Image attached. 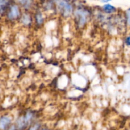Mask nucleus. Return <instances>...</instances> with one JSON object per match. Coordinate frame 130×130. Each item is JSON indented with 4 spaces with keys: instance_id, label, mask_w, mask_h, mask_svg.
Listing matches in <instances>:
<instances>
[{
    "instance_id": "obj_15",
    "label": "nucleus",
    "mask_w": 130,
    "mask_h": 130,
    "mask_svg": "<svg viewBox=\"0 0 130 130\" xmlns=\"http://www.w3.org/2000/svg\"><path fill=\"white\" fill-rule=\"evenodd\" d=\"M39 130H50L49 128H48V127H45V126H41V127L40 128Z\"/></svg>"
},
{
    "instance_id": "obj_7",
    "label": "nucleus",
    "mask_w": 130,
    "mask_h": 130,
    "mask_svg": "<svg viewBox=\"0 0 130 130\" xmlns=\"http://www.w3.org/2000/svg\"><path fill=\"white\" fill-rule=\"evenodd\" d=\"M19 19L21 24L24 26H31L32 22V16L28 12H25L24 13H22Z\"/></svg>"
},
{
    "instance_id": "obj_11",
    "label": "nucleus",
    "mask_w": 130,
    "mask_h": 130,
    "mask_svg": "<svg viewBox=\"0 0 130 130\" xmlns=\"http://www.w3.org/2000/svg\"><path fill=\"white\" fill-rule=\"evenodd\" d=\"M41 126H41L40 122H34V123H32V124L29 126L27 130H39Z\"/></svg>"
},
{
    "instance_id": "obj_2",
    "label": "nucleus",
    "mask_w": 130,
    "mask_h": 130,
    "mask_svg": "<svg viewBox=\"0 0 130 130\" xmlns=\"http://www.w3.org/2000/svg\"><path fill=\"white\" fill-rule=\"evenodd\" d=\"M75 21L79 27H82L87 23L91 17V11L82 6L75 8L73 14Z\"/></svg>"
},
{
    "instance_id": "obj_12",
    "label": "nucleus",
    "mask_w": 130,
    "mask_h": 130,
    "mask_svg": "<svg viewBox=\"0 0 130 130\" xmlns=\"http://www.w3.org/2000/svg\"><path fill=\"white\" fill-rule=\"evenodd\" d=\"M125 20L126 22L129 26H130V8L127 9L125 13Z\"/></svg>"
},
{
    "instance_id": "obj_3",
    "label": "nucleus",
    "mask_w": 130,
    "mask_h": 130,
    "mask_svg": "<svg viewBox=\"0 0 130 130\" xmlns=\"http://www.w3.org/2000/svg\"><path fill=\"white\" fill-rule=\"evenodd\" d=\"M35 119V114L32 112H27L23 116L19 117L16 121L15 126L17 130H26L32 124Z\"/></svg>"
},
{
    "instance_id": "obj_4",
    "label": "nucleus",
    "mask_w": 130,
    "mask_h": 130,
    "mask_svg": "<svg viewBox=\"0 0 130 130\" xmlns=\"http://www.w3.org/2000/svg\"><path fill=\"white\" fill-rule=\"evenodd\" d=\"M21 8L17 4V3H13L10 5L8 7V12L7 14L8 19L11 21H15L20 19L21 15Z\"/></svg>"
},
{
    "instance_id": "obj_13",
    "label": "nucleus",
    "mask_w": 130,
    "mask_h": 130,
    "mask_svg": "<svg viewBox=\"0 0 130 130\" xmlns=\"http://www.w3.org/2000/svg\"><path fill=\"white\" fill-rule=\"evenodd\" d=\"M125 42H126V44L127 45V46L130 47V34L126 37V40H125Z\"/></svg>"
},
{
    "instance_id": "obj_5",
    "label": "nucleus",
    "mask_w": 130,
    "mask_h": 130,
    "mask_svg": "<svg viewBox=\"0 0 130 130\" xmlns=\"http://www.w3.org/2000/svg\"><path fill=\"white\" fill-rule=\"evenodd\" d=\"M15 3L21 7L22 9L28 12L30 10L34 8L35 0H15Z\"/></svg>"
},
{
    "instance_id": "obj_9",
    "label": "nucleus",
    "mask_w": 130,
    "mask_h": 130,
    "mask_svg": "<svg viewBox=\"0 0 130 130\" xmlns=\"http://www.w3.org/2000/svg\"><path fill=\"white\" fill-rule=\"evenodd\" d=\"M34 19L36 23L38 26H42L45 21V19L44 17H43V13L41 12L40 11H38V12H36L34 15Z\"/></svg>"
},
{
    "instance_id": "obj_10",
    "label": "nucleus",
    "mask_w": 130,
    "mask_h": 130,
    "mask_svg": "<svg viewBox=\"0 0 130 130\" xmlns=\"http://www.w3.org/2000/svg\"><path fill=\"white\" fill-rule=\"evenodd\" d=\"M7 7H9V0H0V13H3Z\"/></svg>"
},
{
    "instance_id": "obj_6",
    "label": "nucleus",
    "mask_w": 130,
    "mask_h": 130,
    "mask_svg": "<svg viewBox=\"0 0 130 130\" xmlns=\"http://www.w3.org/2000/svg\"><path fill=\"white\" fill-rule=\"evenodd\" d=\"M12 119L10 116H3L0 117V130H7L11 126Z\"/></svg>"
},
{
    "instance_id": "obj_1",
    "label": "nucleus",
    "mask_w": 130,
    "mask_h": 130,
    "mask_svg": "<svg viewBox=\"0 0 130 130\" xmlns=\"http://www.w3.org/2000/svg\"><path fill=\"white\" fill-rule=\"evenodd\" d=\"M56 10L64 18L72 17L74 12V6L69 0H53Z\"/></svg>"
},
{
    "instance_id": "obj_14",
    "label": "nucleus",
    "mask_w": 130,
    "mask_h": 130,
    "mask_svg": "<svg viewBox=\"0 0 130 130\" xmlns=\"http://www.w3.org/2000/svg\"><path fill=\"white\" fill-rule=\"evenodd\" d=\"M112 0H100V2H102V3H105V4H106V3H108L110 2H111Z\"/></svg>"
},
{
    "instance_id": "obj_8",
    "label": "nucleus",
    "mask_w": 130,
    "mask_h": 130,
    "mask_svg": "<svg viewBox=\"0 0 130 130\" xmlns=\"http://www.w3.org/2000/svg\"><path fill=\"white\" fill-rule=\"evenodd\" d=\"M102 10L105 14L107 15L113 14L117 12V8L110 3H106L103 5L102 7Z\"/></svg>"
}]
</instances>
